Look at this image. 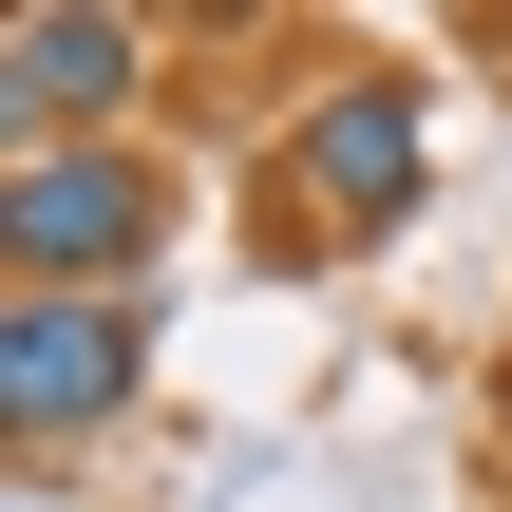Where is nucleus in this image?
<instances>
[{
  "mask_svg": "<svg viewBox=\"0 0 512 512\" xmlns=\"http://www.w3.org/2000/svg\"><path fill=\"white\" fill-rule=\"evenodd\" d=\"M133 380H152V285H0V418H19V456H57V437H95V418H133Z\"/></svg>",
  "mask_w": 512,
  "mask_h": 512,
  "instance_id": "7ed1b4c3",
  "label": "nucleus"
},
{
  "mask_svg": "<svg viewBox=\"0 0 512 512\" xmlns=\"http://www.w3.org/2000/svg\"><path fill=\"white\" fill-rule=\"evenodd\" d=\"M418 171H437V76H399V57H342V76L285 114V209H304V247L418 228Z\"/></svg>",
  "mask_w": 512,
  "mask_h": 512,
  "instance_id": "f257e3e1",
  "label": "nucleus"
},
{
  "mask_svg": "<svg viewBox=\"0 0 512 512\" xmlns=\"http://www.w3.org/2000/svg\"><path fill=\"white\" fill-rule=\"evenodd\" d=\"M171 247V171L114 133V152H0V285H152Z\"/></svg>",
  "mask_w": 512,
  "mask_h": 512,
  "instance_id": "f03ea898",
  "label": "nucleus"
},
{
  "mask_svg": "<svg viewBox=\"0 0 512 512\" xmlns=\"http://www.w3.org/2000/svg\"><path fill=\"white\" fill-rule=\"evenodd\" d=\"M152 95V19L114 0H19L0 19V152H114Z\"/></svg>",
  "mask_w": 512,
  "mask_h": 512,
  "instance_id": "20e7f679",
  "label": "nucleus"
}]
</instances>
